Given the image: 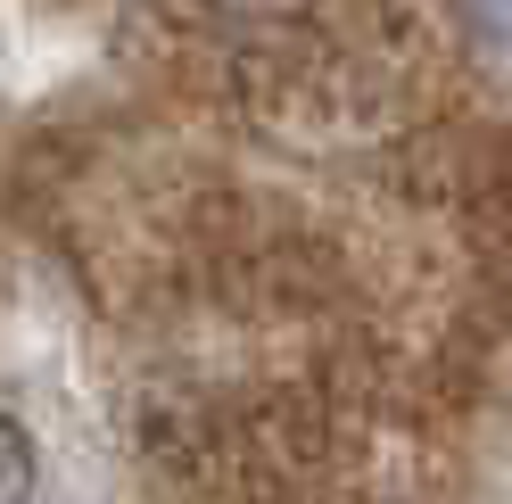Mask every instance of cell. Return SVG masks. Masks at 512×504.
I'll use <instances>...</instances> for the list:
<instances>
[{"label":"cell","instance_id":"1","mask_svg":"<svg viewBox=\"0 0 512 504\" xmlns=\"http://www.w3.org/2000/svg\"><path fill=\"white\" fill-rule=\"evenodd\" d=\"M34 480H42L34 438H25L9 414H0V504H34Z\"/></svg>","mask_w":512,"mask_h":504},{"label":"cell","instance_id":"2","mask_svg":"<svg viewBox=\"0 0 512 504\" xmlns=\"http://www.w3.org/2000/svg\"><path fill=\"white\" fill-rule=\"evenodd\" d=\"M223 9H232V17H298L306 0H223Z\"/></svg>","mask_w":512,"mask_h":504}]
</instances>
